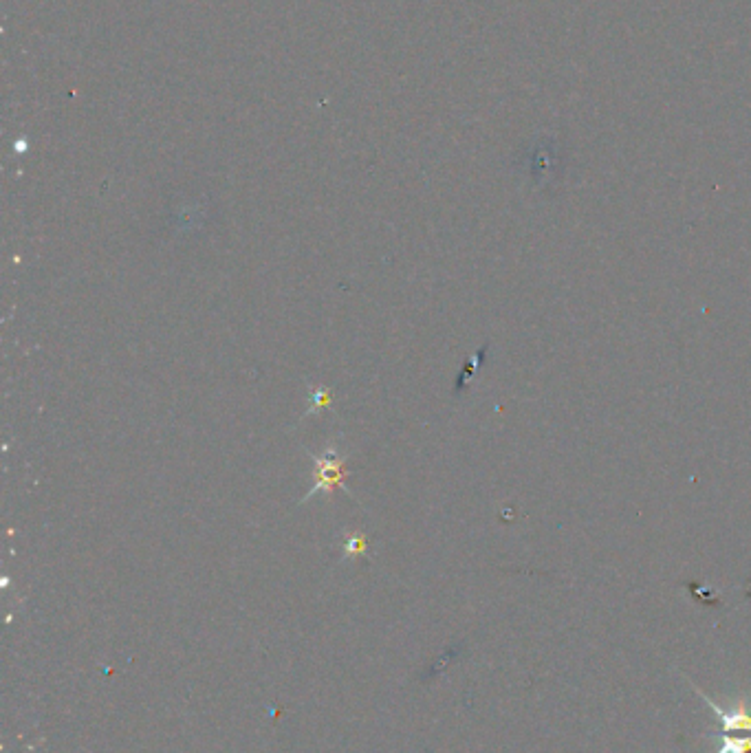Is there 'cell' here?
Returning <instances> with one entry per match:
<instances>
[{
    "instance_id": "cell-3",
    "label": "cell",
    "mask_w": 751,
    "mask_h": 753,
    "mask_svg": "<svg viewBox=\"0 0 751 753\" xmlns=\"http://www.w3.org/2000/svg\"><path fill=\"white\" fill-rule=\"evenodd\" d=\"M331 403V390L326 386H313L311 388V406L307 414H318L322 408Z\"/></svg>"
},
{
    "instance_id": "cell-1",
    "label": "cell",
    "mask_w": 751,
    "mask_h": 753,
    "mask_svg": "<svg viewBox=\"0 0 751 753\" xmlns=\"http://www.w3.org/2000/svg\"><path fill=\"white\" fill-rule=\"evenodd\" d=\"M313 458V487L302 502L311 500L320 491L333 494L335 489H344L348 496H353V491L344 485L346 478V458L335 450V447H326L320 454H311Z\"/></svg>"
},
{
    "instance_id": "cell-4",
    "label": "cell",
    "mask_w": 751,
    "mask_h": 753,
    "mask_svg": "<svg viewBox=\"0 0 751 753\" xmlns=\"http://www.w3.org/2000/svg\"><path fill=\"white\" fill-rule=\"evenodd\" d=\"M366 551V538L362 533H351L344 542V553L346 555H362Z\"/></svg>"
},
{
    "instance_id": "cell-2",
    "label": "cell",
    "mask_w": 751,
    "mask_h": 753,
    "mask_svg": "<svg viewBox=\"0 0 751 753\" xmlns=\"http://www.w3.org/2000/svg\"><path fill=\"white\" fill-rule=\"evenodd\" d=\"M716 753H751V734L745 738L738 736H721V749Z\"/></svg>"
}]
</instances>
